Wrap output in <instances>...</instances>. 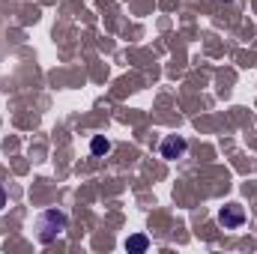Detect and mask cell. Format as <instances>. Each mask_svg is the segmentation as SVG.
Wrapping results in <instances>:
<instances>
[{
	"mask_svg": "<svg viewBox=\"0 0 257 254\" xmlns=\"http://www.w3.org/2000/svg\"><path fill=\"white\" fill-rule=\"evenodd\" d=\"M66 227H69V218H66V212H57V209H48V212H42L39 215V221H36V230H39V242H54L60 233H63Z\"/></svg>",
	"mask_w": 257,
	"mask_h": 254,
	"instance_id": "6da1fadb",
	"label": "cell"
},
{
	"mask_svg": "<svg viewBox=\"0 0 257 254\" xmlns=\"http://www.w3.org/2000/svg\"><path fill=\"white\" fill-rule=\"evenodd\" d=\"M245 221V209L239 206V203H227L221 212H218V224L224 227V230H233V227H239Z\"/></svg>",
	"mask_w": 257,
	"mask_h": 254,
	"instance_id": "7a4b0ae2",
	"label": "cell"
},
{
	"mask_svg": "<svg viewBox=\"0 0 257 254\" xmlns=\"http://www.w3.org/2000/svg\"><path fill=\"white\" fill-rule=\"evenodd\" d=\"M186 150H189V144H186V138H180V135H171V138L162 141V159H180Z\"/></svg>",
	"mask_w": 257,
	"mask_h": 254,
	"instance_id": "3957f363",
	"label": "cell"
},
{
	"mask_svg": "<svg viewBox=\"0 0 257 254\" xmlns=\"http://www.w3.org/2000/svg\"><path fill=\"white\" fill-rule=\"evenodd\" d=\"M147 245H150V239H147L144 233H135V236H128L126 239V251H132V254L147 251Z\"/></svg>",
	"mask_w": 257,
	"mask_h": 254,
	"instance_id": "277c9868",
	"label": "cell"
},
{
	"mask_svg": "<svg viewBox=\"0 0 257 254\" xmlns=\"http://www.w3.org/2000/svg\"><path fill=\"white\" fill-rule=\"evenodd\" d=\"M90 150H93V156H105V153H111V141L108 138H93Z\"/></svg>",
	"mask_w": 257,
	"mask_h": 254,
	"instance_id": "5b68a950",
	"label": "cell"
},
{
	"mask_svg": "<svg viewBox=\"0 0 257 254\" xmlns=\"http://www.w3.org/2000/svg\"><path fill=\"white\" fill-rule=\"evenodd\" d=\"M3 203H6V191H3V186H0V209H3Z\"/></svg>",
	"mask_w": 257,
	"mask_h": 254,
	"instance_id": "8992f818",
	"label": "cell"
}]
</instances>
